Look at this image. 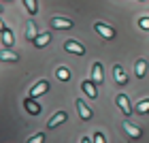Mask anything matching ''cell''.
Masks as SVG:
<instances>
[{"label": "cell", "instance_id": "cell-1", "mask_svg": "<svg viewBox=\"0 0 149 143\" xmlns=\"http://www.w3.org/2000/svg\"><path fill=\"white\" fill-rule=\"evenodd\" d=\"M115 103L124 111V115H132V107H130V100H128L126 94H117V96H115Z\"/></svg>", "mask_w": 149, "mask_h": 143}, {"label": "cell", "instance_id": "cell-2", "mask_svg": "<svg viewBox=\"0 0 149 143\" xmlns=\"http://www.w3.org/2000/svg\"><path fill=\"white\" fill-rule=\"evenodd\" d=\"M64 49L68 53H77V56H83L85 53V47L79 43V41H66L64 43Z\"/></svg>", "mask_w": 149, "mask_h": 143}, {"label": "cell", "instance_id": "cell-3", "mask_svg": "<svg viewBox=\"0 0 149 143\" xmlns=\"http://www.w3.org/2000/svg\"><path fill=\"white\" fill-rule=\"evenodd\" d=\"M94 30L98 32L100 36H104V39H115V30L111 28V26H107V24H94Z\"/></svg>", "mask_w": 149, "mask_h": 143}, {"label": "cell", "instance_id": "cell-4", "mask_svg": "<svg viewBox=\"0 0 149 143\" xmlns=\"http://www.w3.org/2000/svg\"><path fill=\"white\" fill-rule=\"evenodd\" d=\"M47 90H49V81H38L36 86H32V90H30V98H38V96H43Z\"/></svg>", "mask_w": 149, "mask_h": 143}, {"label": "cell", "instance_id": "cell-5", "mask_svg": "<svg viewBox=\"0 0 149 143\" xmlns=\"http://www.w3.org/2000/svg\"><path fill=\"white\" fill-rule=\"evenodd\" d=\"M51 28H58V30H68L72 28V22L66 17H51Z\"/></svg>", "mask_w": 149, "mask_h": 143}, {"label": "cell", "instance_id": "cell-6", "mask_svg": "<svg viewBox=\"0 0 149 143\" xmlns=\"http://www.w3.org/2000/svg\"><path fill=\"white\" fill-rule=\"evenodd\" d=\"M66 118H68V113H66V111H58L49 122H47V126H49V128H56V126H60V124H64Z\"/></svg>", "mask_w": 149, "mask_h": 143}, {"label": "cell", "instance_id": "cell-7", "mask_svg": "<svg viewBox=\"0 0 149 143\" xmlns=\"http://www.w3.org/2000/svg\"><path fill=\"white\" fill-rule=\"evenodd\" d=\"M81 90L90 98H98V90H96V83H94V81H83V83H81Z\"/></svg>", "mask_w": 149, "mask_h": 143}, {"label": "cell", "instance_id": "cell-8", "mask_svg": "<svg viewBox=\"0 0 149 143\" xmlns=\"http://www.w3.org/2000/svg\"><path fill=\"white\" fill-rule=\"evenodd\" d=\"M92 81H94V83H102V64H100V62H94V66H92Z\"/></svg>", "mask_w": 149, "mask_h": 143}, {"label": "cell", "instance_id": "cell-9", "mask_svg": "<svg viewBox=\"0 0 149 143\" xmlns=\"http://www.w3.org/2000/svg\"><path fill=\"white\" fill-rule=\"evenodd\" d=\"M36 36H38V26H36L34 22H28V26H26V39L34 43Z\"/></svg>", "mask_w": 149, "mask_h": 143}, {"label": "cell", "instance_id": "cell-10", "mask_svg": "<svg viewBox=\"0 0 149 143\" xmlns=\"http://www.w3.org/2000/svg\"><path fill=\"white\" fill-rule=\"evenodd\" d=\"M77 109H79L81 120H92V109H87V105H85L81 98H77Z\"/></svg>", "mask_w": 149, "mask_h": 143}, {"label": "cell", "instance_id": "cell-11", "mask_svg": "<svg viewBox=\"0 0 149 143\" xmlns=\"http://www.w3.org/2000/svg\"><path fill=\"white\" fill-rule=\"evenodd\" d=\"M124 130L130 135L132 139H141V135H143V132H141V128H136L134 124H130V122H124Z\"/></svg>", "mask_w": 149, "mask_h": 143}, {"label": "cell", "instance_id": "cell-12", "mask_svg": "<svg viewBox=\"0 0 149 143\" xmlns=\"http://www.w3.org/2000/svg\"><path fill=\"white\" fill-rule=\"evenodd\" d=\"M0 60H2V62H17L19 56L15 51H11V49H2L0 51Z\"/></svg>", "mask_w": 149, "mask_h": 143}, {"label": "cell", "instance_id": "cell-13", "mask_svg": "<svg viewBox=\"0 0 149 143\" xmlns=\"http://www.w3.org/2000/svg\"><path fill=\"white\" fill-rule=\"evenodd\" d=\"M113 75H115V81H117L119 86H126V81H128V77H126V73H124V69H121V66L117 64L113 69Z\"/></svg>", "mask_w": 149, "mask_h": 143}, {"label": "cell", "instance_id": "cell-14", "mask_svg": "<svg viewBox=\"0 0 149 143\" xmlns=\"http://www.w3.org/2000/svg\"><path fill=\"white\" fill-rule=\"evenodd\" d=\"M49 41H51V32H40V34L36 36V41H34V45L36 47H47Z\"/></svg>", "mask_w": 149, "mask_h": 143}, {"label": "cell", "instance_id": "cell-15", "mask_svg": "<svg viewBox=\"0 0 149 143\" xmlns=\"http://www.w3.org/2000/svg\"><path fill=\"white\" fill-rule=\"evenodd\" d=\"M134 73H136V77H145L147 73V60H136V64H134Z\"/></svg>", "mask_w": 149, "mask_h": 143}, {"label": "cell", "instance_id": "cell-16", "mask_svg": "<svg viewBox=\"0 0 149 143\" xmlns=\"http://www.w3.org/2000/svg\"><path fill=\"white\" fill-rule=\"evenodd\" d=\"M24 6H26V11H28L30 15H36L38 13V2L36 0H24Z\"/></svg>", "mask_w": 149, "mask_h": 143}, {"label": "cell", "instance_id": "cell-17", "mask_svg": "<svg viewBox=\"0 0 149 143\" xmlns=\"http://www.w3.org/2000/svg\"><path fill=\"white\" fill-rule=\"evenodd\" d=\"M26 109H28L32 115H38L40 113V107L34 103V98H26Z\"/></svg>", "mask_w": 149, "mask_h": 143}, {"label": "cell", "instance_id": "cell-18", "mask_svg": "<svg viewBox=\"0 0 149 143\" xmlns=\"http://www.w3.org/2000/svg\"><path fill=\"white\" fill-rule=\"evenodd\" d=\"M0 36H2V45H4V47H11V45H13V41H15V39H13V32H11L9 28H6Z\"/></svg>", "mask_w": 149, "mask_h": 143}, {"label": "cell", "instance_id": "cell-19", "mask_svg": "<svg viewBox=\"0 0 149 143\" xmlns=\"http://www.w3.org/2000/svg\"><path fill=\"white\" fill-rule=\"evenodd\" d=\"M136 113H141V115L149 113V98H143V100H139V105H136Z\"/></svg>", "mask_w": 149, "mask_h": 143}, {"label": "cell", "instance_id": "cell-20", "mask_svg": "<svg viewBox=\"0 0 149 143\" xmlns=\"http://www.w3.org/2000/svg\"><path fill=\"white\" fill-rule=\"evenodd\" d=\"M56 75H58L60 81H68V79H70V73H68V69H66V66H60V69L56 71Z\"/></svg>", "mask_w": 149, "mask_h": 143}, {"label": "cell", "instance_id": "cell-21", "mask_svg": "<svg viewBox=\"0 0 149 143\" xmlns=\"http://www.w3.org/2000/svg\"><path fill=\"white\" fill-rule=\"evenodd\" d=\"M43 141H45V132H36L34 137L28 139V143H43Z\"/></svg>", "mask_w": 149, "mask_h": 143}, {"label": "cell", "instance_id": "cell-22", "mask_svg": "<svg viewBox=\"0 0 149 143\" xmlns=\"http://www.w3.org/2000/svg\"><path fill=\"white\" fill-rule=\"evenodd\" d=\"M139 26H141L143 30H149V17H141V19H139Z\"/></svg>", "mask_w": 149, "mask_h": 143}, {"label": "cell", "instance_id": "cell-23", "mask_svg": "<svg viewBox=\"0 0 149 143\" xmlns=\"http://www.w3.org/2000/svg\"><path fill=\"white\" fill-rule=\"evenodd\" d=\"M94 143H104V135L102 132H96V135H94Z\"/></svg>", "mask_w": 149, "mask_h": 143}, {"label": "cell", "instance_id": "cell-24", "mask_svg": "<svg viewBox=\"0 0 149 143\" xmlns=\"http://www.w3.org/2000/svg\"><path fill=\"white\" fill-rule=\"evenodd\" d=\"M4 30H6V26H4V22H2V19H0V34H2Z\"/></svg>", "mask_w": 149, "mask_h": 143}, {"label": "cell", "instance_id": "cell-25", "mask_svg": "<svg viewBox=\"0 0 149 143\" xmlns=\"http://www.w3.org/2000/svg\"><path fill=\"white\" fill-rule=\"evenodd\" d=\"M81 143H92V141H90V137H83V139H81Z\"/></svg>", "mask_w": 149, "mask_h": 143}, {"label": "cell", "instance_id": "cell-26", "mask_svg": "<svg viewBox=\"0 0 149 143\" xmlns=\"http://www.w3.org/2000/svg\"><path fill=\"white\" fill-rule=\"evenodd\" d=\"M6 2H11V0H6Z\"/></svg>", "mask_w": 149, "mask_h": 143}, {"label": "cell", "instance_id": "cell-27", "mask_svg": "<svg viewBox=\"0 0 149 143\" xmlns=\"http://www.w3.org/2000/svg\"><path fill=\"white\" fill-rule=\"evenodd\" d=\"M0 11H2V6H0Z\"/></svg>", "mask_w": 149, "mask_h": 143}, {"label": "cell", "instance_id": "cell-28", "mask_svg": "<svg viewBox=\"0 0 149 143\" xmlns=\"http://www.w3.org/2000/svg\"><path fill=\"white\" fill-rule=\"evenodd\" d=\"M141 2H143V0H141Z\"/></svg>", "mask_w": 149, "mask_h": 143}]
</instances>
